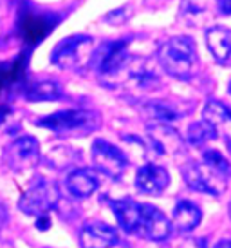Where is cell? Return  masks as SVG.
I'll return each mask as SVG.
<instances>
[{
	"label": "cell",
	"instance_id": "6da1fadb",
	"mask_svg": "<svg viewBox=\"0 0 231 248\" xmlns=\"http://www.w3.org/2000/svg\"><path fill=\"white\" fill-rule=\"evenodd\" d=\"M157 62L168 76L188 82L199 73L197 46L190 36H172L157 51Z\"/></svg>",
	"mask_w": 231,
	"mask_h": 248
},
{
	"label": "cell",
	"instance_id": "7a4b0ae2",
	"mask_svg": "<svg viewBox=\"0 0 231 248\" xmlns=\"http://www.w3.org/2000/svg\"><path fill=\"white\" fill-rule=\"evenodd\" d=\"M129 38L110 40L94 49L88 65L98 73L100 82L107 87H116L121 80L125 69L134 56L129 53Z\"/></svg>",
	"mask_w": 231,
	"mask_h": 248
},
{
	"label": "cell",
	"instance_id": "3957f363",
	"mask_svg": "<svg viewBox=\"0 0 231 248\" xmlns=\"http://www.w3.org/2000/svg\"><path fill=\"white\" fill-rule=\"evenodd\" d=\"M94 40L88 35H71L60 40L51 53V63L65 71H80L88 65L94 53Z\"/></svg>",
	"mask_w": 231,
	"mask_h": 248
},
{
	"label": "cell",
	"instance_id": "277c9868",
	"mask_svg": "<svg viewBox=\"0 0 231 248\" xmlns=\"http://www.w3.org/2000/svg\"><path fill=\"white\" fill-rule=\"evenodd\" d=\"M36 125L56 134H85L98 127V114L88 109H65L36 120Z\"/></svg>",
	"mask_w": 231,
	"mask_h": 248
},
{
	"label": "cell",
	"instance_id": "5b68a950",
	"mask_svg": "<svg viewBox=\"0 0 231 248\" xmlns=\"http://www.w3.org/2000/svg\"><path fill=\"white\" fill-rule=\"evenodd\" d=\"M58 201H60V190L56 183L40 178L22 194L18 208L28 216L40 217V216H47L49 210H53L58 205Z\"/></svg>",
	"mask_w": 231,
	"mask_h": 248
},
{
	"label": "cell",
	"instance_id": "8992f818",
	"mask_svg": "<svg viewBox=\"0 0 231 248\" xmlns=\"http://www.w3.org/2000/svg\"><path fill=\"white\" fill-rule=\"evenodd\" d=\"M90 154L96 169L109 178H119L129 165V158L125 156V152L107 140H96Z\"/></svg>",
	"mask_w": 231,
	"mask_h": 248
},
{
	"label": "cell",
	"instance_id": "52a82bcc",
	"mask_svg": "<svg viewBox=\"0 0 231 248\" xmlns=\"http://www.w3.org/2000/svg\"><path fill=\"white\" fill-rule=\"evenodd\" d=\"M183 178L186 185L197 192L218 196L226 190V178L215 172L204 163H188L183 167Z\"/></svg>",
	"mask_w": 231,
	"mask_h": 248
},
{
	"label": "cell",
	"instance_id": "ba28073f",
	"mask_svg": "<svg viewBox=\"0 0 231 248\" xmlns=\"http://www.w3.org/2000/svg\"><path fill=\"white\" fill-rule=\"evenodd\" d=\"M40 159V143L34 136H20L7 147L6 161L13 170H28L33 169Z\"/></svg>",
	"mask_w": 231,
	"mask_h": 248
},
{
	"label": "cell",
	"instance_id": "9c48e42d",
	"mask_svg": "<svg viewBox=\"0 0 231 248\" xmlns=\"http://www.w3.org/2000/svg\"><path fill=\"white\" fill-rule=\"evenodd\" d=\"M117 243H119L117 230L101 221H90L80 230L82 248H112Z\"/></svg>",
	"mask_w": 231,
	"mask_h": 248
},
{
	"label": "cell",
	"instance_id": "30bf717a",
	"mask_svg": "<svg viewBox=\"0 0 231 248\" xmlns=\"http://www.w3.org/2000/svg\"><path fill=\"white\" fill-rule=\"evenodd\" d=\"M170 185V174L161 165L146 163L136 174V186L146 196H159Z\"/></svg>",
	"mask_w": 231,
	"mask_h": 248
},
{
	"label": "cell",
	"instance_id": "8fae6325",
	"mask_svg": "<svg viewBox=\"0 0 231 248\" xmlns=\"http://www.w3.org/2000/svg\"><path fill=\"white\" fill-rule=\"evenodd\" d=\"M179 13L184 24L201 28L215 18L218 13V0H181Z\"/></svg>",
	"mask_w": 231,
	"mask_h": 248
},
{
	"label": "cell",
	"instance_id": "7c38bea8",
	"mask_svg": "<svg viewBox=\"0 0 231 248\" xmlns=\"http://www.w3.org/2000/svg\"><path fill=\"white\" fill-rule=\"evenodd\" d=\"M172 221L164 216L163 210L154 205H143V227L141 235L150 241H164L172 234Z\"/></svg>",
	"mask_w": 231,
	"mask_h": 248
},
{
	"label": "cell",
	"instance_id": "4fadbf2b",
	"mask_svg": "<svg viewBox=\"0 0 231 248\" xmlns=\"http://www.w3.org/2000/svg\"><path fill=\"white\" fill-rule=\"evenodd\" d=\"M112 212L116 214V219L119 227L127 234L141 235L143 227V205H139L132 200H117L112 203Z\"/></svg>",
	"mask_w": 231,
	"mask_h": 248
},
{
	"label": "cell",
	"instance_id": "5bb4252c",
	"mask_svg": "<svg viewBox=\"0 0 231 248\" xmlns=\"http://www.w3.org/2000/svg\"><path fill=\"white\" fill-rule=\"evenodd\" d=\"M206 46L218 63H231V29L213 26L206 31Z\"/></svg>",
	"mask_w": 231,
	"mask_h": 248
},
{
	"label": "cell",
	"instance_id": "9a60e30c",
	"mask_svg": "<svg viewBox=\"0 0 231 248\" xmlns=\"http://www.w3.org/2000/svg\"><path fill=\"white\" fill-rule=\"evenodd\" d=\"M202 219V212L197 205H193L191 201L181 200L173 207V216H172V227H175L181 232H190Z\"/></svg>",
	"mask_w": 231,
	"mask_h": 248
},
{
	"label": "cell",
	"instance_id": "2e32d148",
	"mask_svg": "<svg viewBox=\"0 0 231 248\" xmlns=\"http://www.w3.org/2000/svg\"><path fill=\"white\" fill-rule=\"evenodd\" d=\"M20 29L24 38L29 44H38L42 38H45L49 31L53 29V24H49L43 15H38L34 11H26L20 18Z\"/></svg>",
	"mask_w": 231,
	"mask_h": 248
},
{
	"label": "cell",
	"instance_id": "e0dca14e",
	"mask_svg": "<svg viewBox=\"0 0 231 248\" xmlns=\"http://www.w3.org/2000/svg\"><path fill=\"white\" fill-rule=\"evenodd\" d=\"M67 190L74 198H88L98 190V178L87 169H76L67 176Z\"/></svg>",
	"mask_w": 231,
	"mask_h": 248
},
{
	"label": "cell",
	"instance_id": "ac0fdd59",
	"mask_svg": "<svg viewBox=\"0 0 231 248\" xmlns=\"http://www.w3.org/2000/svg\"><path fill=\"white\" fill-rule=\"evenodd\" d=\"M144 112L148 114L152 120H156L157 124H172L177 122L179 118H183L186 114V110H183L177 104L170 102V100H152L144 104Z\"/></svg>",
	"mask_w": 231,
	"mask_h": 248
},
{
	"label": "cell",
	"instance_id": "d6986e66",
	"mask_svg": "<svg viewBox=\"0 0 231 248\" xmlns=\"http://www.w3.org/2000/svg\"><path fill=\"white\" fill-rule=\"evenodd\" d=\"M150 141L154 143L159 152H175L183 147V140L179 138L175 131H172L168 125L157 124L148 127Z\"/></svg>",
	"mask_w": 231,
	"mask_h": 248
},
{
	"label": "cell",
	"instance_id": "ffe728a7",
	"mask_svg": "<svg viewBox=\"0 0 231 248\" xmlns=\"http://www.w3.org/2000/svg\"><path fill=\"white\" fill-rule=\"evenodd\" d=\"M202 120L218 132V129L231 125V109L218 100H208L202 109Z\"/></svg>",
	"mask_w": 231,
	"mask_h": 248
},
{
	"label": "cell",
	"instance_id": "44dd1931",
	"mask_svg": "<svg viewBox=\"0 0 231 248\" xmlns=\"http://www.w3.org/2000/svg\"><path fill=\"white\" fill-rule=\"evenodd\" d=\"M63 96V91L56 82H38L26 91L29 102H55Z\"/></svg>",
	"mask_w": 231,
	"mask_h": 248
},
{
	"label": "cell",
	"instance_id": "7402d4cb",
	"mask_svg": "<svg viewBox=\"0 0 231 248\" xmlns=\"http://www.w3.org/2000/svg\"><path fill=\"white\" fill-rule=\"evenodd\" d=\"M218 136V132L211 127L210 124H206L204 120H199V122H193V124L188 127L186 131V140L190 141L191 145H202L210 140H215Z\"/></svg>",
	"mask_w": 231,
	"mask_h": 248
},
{
	"label": "cell",
	"instance_id": "603a6c76",
	"mask_svg": "<svg viewBox=\"0 0 231 248\" xmlns=\"http://www.w3.org/2000/svg\"><path fill=\"white\" fill-rule=\"evenodd\" d=\"M202 159H204V165H208L210 169H213L215 172H218L220 176H224V178L231 172L230 161H228L218 151H206Z\"/></svg>",
	"mask_w": 231,
	"mask_h": 248
},
{
	"label": "cell",
	"instance_id": "cb8c5ba5",
	"mask_svg": "<svg viewBox=\"0 0 231 248\" xmlns=\"http://www.w3.org/2000/svg\"><path fill=\"white\" fill-rule=\"evenodd\" d=\"M130 15H132L130 6H121V7H117V9H112L110 13L105 15L103 22L109 24V26H123V24L129 22Z\"/></svg>",
	"mask_w": 231,
	"mask_h": 248
},
{
	"label": "cell",
	"instance_id": "d4e9b609",
	"mask_svg": "<svg viewBox=\"0 0 231 248\" xmlns=\"http://www.w3.org/2000/svg\"><path fill=\"white\" fill-rule=\"evenodd\" d=\"M218 11L224 15H231V0H218Z\"/></svg>",
	"mask_w": 231,
	"mask_h": 248
},
{
	"label": "cell",
	"instance_id": "484cf974",
	"mask_svg": "<svg viewBox=\"0 0 231 248\" xmlns=\"http://www.w3.org/2000/svg\"><path fill=\"white\" fill-rule=\"evenodd\" d=\"M36 225H38V228H40V230H45V228L49 227V217L47 216H40V217H36Z\"/></svg>",
	"mask_w": 231,
	"mask_h": 248
},
{
	"label": "cell",
	"instance_id": "4316f807",
	"mask_svg": "<svg viewBox=\"0 0 231 248\" xmlns=\"http://www.w3.org/2000/svg\"><path fill=\"white\" fill-rule=\"evenodd\" d=\"M4 221H6V212H4V208L0 207V230L4 227Z\"/></svg>",
	"mask_w": 231,
	"mask_h": 248
},
{
	"label": "cell",
	"instance_id": "83f0119b",
	"mask_svg": "<svg viewBox=\"0 0 231 248\" xmlns=\"http://www.w3.org/2000/svg\"><path fill=\"white\" fill-rule=\"evenodd\" d=\"M215 248H231V241H220Z\"/></svg>",
	"mask_w": 231,
	"mask_h": 248
},
{
	"label": "cell",
	"instance_id": "f1b7e54d",
	"mask_svg": "<svg viewBox=\"0 0 231 248\" xmlns=\"http://www.w3.org/2000/svg\"><path fill=\"white\" fill-rule=\"evenodd\" d=\"M228 149H230V152H231V138L228 140Z\"/></svg>",
	"mask_w": 231,
	"mask_h": 248
},
{
	"label": "cell",
	"instance_id": "f546056e",
	"mask_svg": "<svg viewBox=\"0 0 231 248\" xmlns=\"http://www.w3.org/2000/svg\"><path fill=\"white\" fill-rule=\"evenodd\" d=\"M228 93L231 94V82H230V85H228Z\"/></svg>",
	"mask_w": 231,
	"mask_h": 248
},
{
	"label": "cell",
	"instance_id": "4dcf8cb0",
	"mask_svg": "<svg viewBox=\"0 0 231 248\" xmlns=\"http://www.w3.org/2000/svg\"><path fill=\"white\" fill-rule=\"evenodd\" d=\"M230 217H231V203H230Z\"/></svg>",
	"mask_w": 231,
	"mask_h": 248
}]
</instances>
